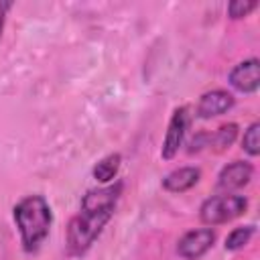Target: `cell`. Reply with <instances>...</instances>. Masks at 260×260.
<instances>
[{
	"label": "cell",
	"mask_w": 260,
	"mask_h": 260,
	"mask_svg": "<svg viewBox=\"0 0 260 260\" xmlns=\"http://www.w3.org/2000/svg\"><path fill=\"white\" fill-rule=\"evenodd\" d=\"M189 124H191V114L187 106H179L173 110L169 124H167V132L162 138V146H160V158L162 160H173L179 150L185 144L187 132H189Z\"/></svg>",
	"instance_id": "277c9868"
},
{
	"label": "cell",
	"mask_w": 260,
	"mask_h": 260,
	"mask_svg": "<svg viewBox=\"0 0 260 260\" xmlns=\"http://www.w3.org/2000/svg\"><path fill=\"white\" fill-rule=\"evenodd\" d=\"M250 201L246 195L240 193H217L207 197L199 205V219L207 228H215L228 221L242 217L248 209Z\"/></svg>",
	"instance_id": "3957f363"
},
{
	"label": "cell",
	"mask_w": 260,
	"mask_h": 260,
	"mask_svg": "<svg viewBox=\"0 0 260 260\" xmlns=\"http://www.w3.org/2000/svg\"><path fill=\"white\" fill-rule=\"evenodd\" d=\"M215 244V230L213 228H193L187 230L179 240H177V254L183 260H199L203 258Z\"/></svg>",
	"instance_id": "5b68a950"
},
{
	"label": "cell",
	"mask_w": 260,
	"mask_h": 260,
	"mask_svg": "<svg viewBox=\"0 0 260 260\" xmlns=\"http://www.w3.org/2000/svg\"><path fill=\"white\" fill-rule=\"evenodd\" d=\"M187 146H189V148H187V152H199V150L209 148V132H205V130L197 132V134L189 140V144H187Z\"/></svg>",
	"instance_id": "9a60e30c"
},
{
	"label": "cell",
	"mask_w": 260,
	"mask_h": 260,
	"mask_svg": "<svg viewBox=\"0 0 260 260\" xmlns=\"http://www.w3.org/2000/svg\"><path fill=\"white\" fill-rule=\"evenodd\" d=\"M201 179V169L193 167V165H185L179 169H173L171 173H167L162 177V189L167 193H185L189 189H193Z\"/></svg>",
	"instance_id": "9c48e42d"
},
{
	"label": "cell",
	"mask_w": 260,
	"mask_h": 260,
	"mask_svg": "<svg viewBox=\"0 0 260 260\" xmlns=\"http://www.w3.org/2000/svg\"><path fill=\"white\" fill-rule=\"evenodd\" d=\"M254 234H256V225H254V223L234 228V230L225 236V240H223L225 252H238V250L246 248V246L250 244V240L254 238Z\"/></svg>",
	"instance_id": "7c38bea8"
},
{
	"label": "cell",
	"mask_w": 260,
	"mask_h": 260,
	"mask_svg": "<svg viewBox=\"0 0 260 260\" xmlns=\"http://www.w3.org/2000/svg\"><path fill=\"white\" fill-rule=\"evenodd\" d=\"M258 6H260L258 0H232L228 4V16L232 20H240V18L250 16Z\"/></svg>",
	"instance_id": "5bb4252c"
},
{
	"label": "cell",
	"mask_w": 260,
	"mask_h": 260,
	"mask_svg": "<svg viewBox=\"0 0 260 260\" xmlns=\"http://www.w3.org/2000/svg\"><path fill=\"white\" fill-rule=\"evenodd\" d=\"M234 106H236V98H234L232 91L219 89V87L217 89H209V91H203L199 95L197 106H195V118L209 120V118L228 114Z\"/></svg>",
	"instance_id": "ba28073f"
},
{
	"label": "cell",
	"mask_w": 260,
	"mask_h": 260,
	"mask_svg": "<svg viewBox=\"0 0 260 260\" xmlns=\"http://www.w3.org/2000/svg\"><path fill=\"white\" fill-rule=\"evenodd\" d=\"M242 150L256 158L260 154V122H252L248 124V128L244 130V136H242Z\"/></svg>",
	"instance_id": "4fadbf2b"
},
{
	"label": "cell",
	"mask_w": 260,
	"mask_h": 260,
	"mask_svg": "<svg viewBox=\"0 0 260 260\" xmlns=\"http://www.w3.org/2000/svg\"><path fill=\"white\" fill-rule=\"evenodd\" d=\"M238 124L236 122H228V124H221L217 130L209 132V148L215 150V152H221L225 148H230L236 138H238Z\"/></svg>",
	"instance_id": "8fae6325"
},
{
	"label": "cell",
	"mask_w": 260,
	"mask_h": 260,
	"mask_svg": "<svg viewBox=\"0 0 260 260\" xmlns=\"http://www.w3.org/2000/svg\"><path fill=\"white\" fill-rule=\"evenodd\" d=\"M120 167H122V154L120 152H110L106 156H102L93 169H91V177L100 183V185H108V183H114L118 173H120Z\"/></svg>",
	"instance_id": "30bf717a"
},
{
	"label": "cell",
	"mask_w": 260,
	"mask_h": 260,
	"mask_svg": "<svg viewBox=\"0 0 260 260\" xmlns=\"http://www.w3.org/2000/svg\"><path fill=\"white\" fill-rule=\"evenodd\" d=\"M12 8V2L8 0H0V37H2V30H4V22H6V16Z\"/></svg>",
	"instance_id": "2e32d148"
},
{
	"label": "cell",
	"mask_w": 260,
	"mask_h": 260,
	"mask_svg": "<svg viewBox=\"0 0 260 260\" xmlns=\"http://www.w3.org/2000/svg\"><path fill=\"white\" fill-rule=\"evenodd\" d=\"M228 83L240 93H256L260 87V61L250 57L236 63L228 73Z\"/></svg>",
	"instance_id": "52a82bcc"
},
{
	"label": "cell",
	"mask_w": 260,
	"mask_h": 260,
	"mask_svg": "<svg viewBox=\"0 0 260 260\" xmlns=\"http://www.w3.org/2000/svg\"><path fill=\"white\" fill-rule=\"evenodd\" d=\"M12 219H14L22 250L26 254H35L51 234L53 209L43 195L30 193L20 197L14 203Z\"/></svg>",
	"instance_id": "7a4b0ae2"
},
{
	"label": "cell",
	"mask_w": 260,
	"mask_h": 260,
	"mask_svg": "<svg viewBox=\"0 0 260 260\" xmlns=\"http://www.w3.org/2000/svg\"><path fill=\"white\" fill-rule=\"evenodd\" d=\"M254 177V165L250 160H232L217 173V193H236L244 189Z\"/></svg>",
	"instance_id": "8992f818"
},
{
	"label": "cell",
	"mask_w": 260,
	"mask_h": 260,
	"mask_svg": "<svg viewBox=\"0 0 260 260\" xmlns=\"http://www.w3.org/2000/svg\"><path fill=\"white\" fill-rule=\"evenodd\" d=\"M122 191H124V183L118 179L114 183L85 191V195L79 201V211L71 217L67 225L65 246L69 256L79 258L85 252H89V248L102 236L104 228L114 217Z\"/></svg>",
	"instance_id": "6da1fadb"
}]
</instances>
